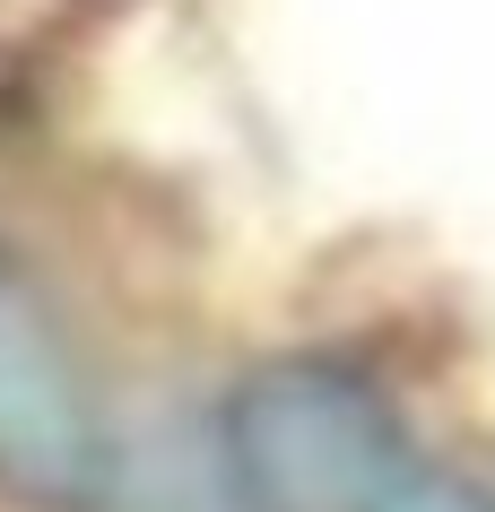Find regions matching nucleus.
<instances>
[{"instance_id":"obj_1","label":"nucleus","mask_w":495,"mask_h":512,"mask_svg":"<svg viewBox=\"0 0 495 512\" xmlns=\"http://www.w3.org/2000/svg\"><path fill=\"white\" fill-rule=\"evenodd\" d=\"M218 460L244 512H374L409 469L400 417L330 356H278L218 408Z\"/></svg>"},{"instance_id":"obj_2","label":"nucleus","mask_w":495,"mask_h":512,"mask_svg":"<svg viewBox=\"0 0 495 512\" xmlns=\"http://www.w3.org/2000/svg\"><path fill=\"white\" fill-rule=\"evenodd\" d=\"M105 452L113 434L53 304L0 270V486L27 504H87L105 478Z\"/></svg>"},{"instance_id":"obj_3","label":"nucleus","mask_w":495,"mask_h":512,"mask_svg":"<svg viewBox=\"0 0 495 512\" xmlns=\"http://www.w3.org/2000/svg\"><path fill=\"white\" fill-rule=\"evenodd\" d=\"M96 512H244L235 486H226L218 443L200 452L183 434H139V443H113L105 478L87 495Z\"/></svg>"},{"instance_id":"obj_4","label":"nucleus","mask_w":495,"mask_h":512,"mask_svg":"<svg viewBox=\"0 0 495 512\" xmlns=\"http://www.w3.org/2000/svg\"><path fill=\"white\" fill-rule=\"evenodd\" d=\"M374 512H495V486L461 478V469H426V460H409V469L383 486V504H374Z\"/></svg>"}]
</instances>
